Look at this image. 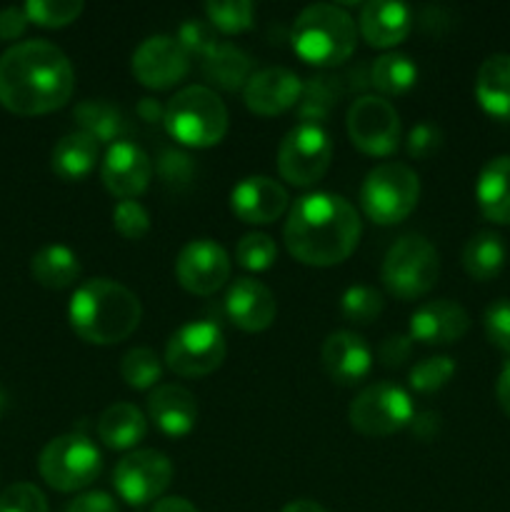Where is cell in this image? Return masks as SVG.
Wrapping results in <instances>:
<instances>
[{"mask_svg": "<svg viewBox=\"0 0 510 512\" xmlns=\"http://www.w3.org/2000/svg\"><path fill=\"white\" fill-rule=\"evenodd\" d=\"M100 143L85 130L63 135L50 155V168L63 180H83L98 163Z\"/></svg>", "mask_w": 510, "mask_h": 512, "instance_id": "cell-26", "label": "cell"}, {"mask_svg": "<svg viewBox=\"0 0 510 512\" xmlns=\"http://www.w3.org/2000/svg\"><path fill=\"white\" fill-rule=\"evenodd\" d=\"M470 328L468 310L453 300H430L410 315L408 335L425 345L458 343Z\"/></svg>", "mask_w": 510, "mask_h": 512, "instance_id": "cell-19", "label": "cell"}, {"mask_svg": "<svg viewBox=\"0 0 510 512\" xmlns=\"http://www.w3.org/2000/svg\"><path fill=\"white\" fill-rule=\"evenodd\" d=\"M143 318L138 295L110 278H93L78 285L68 305L70 328L80 340L113 345L135 333Z\"/></svg>", "mask_w": 510, "mask_h": 512, "instance_id": "cell-3", "label": "cell"}, {"mask_svg": "<svg viewBox=\"0 0 510 512\" xmlns=\"http://www.w3.org/2000/svg\"><path fill=\"white\" fill-rule=\"evenodd\" d=\"M323 368L338 385H355L373 368V353L368 343L353 330H335L323 343Z\"/></svg>", "mask_w": 510, "mask_h": 512, "instance_id": "cell-20", "label": "cell"}, {"mask_svg": "<svg viewBox=\"0 0 510 512\" xmlns=\"http://www.w3.org/2000/svg\"><path fill=\"white\" fill-rule=\"evenodd\" d=\"M75 90L68 55L48 40H23L0 55V105L15 115L63 108Z\"/></svg>", "mask_w": 510, "mask_h": 512, "instance_id": "cell-1", "label": "cell"}, {"mask_svg": "<svg viewBox=\"0 0 510 512\" xmlns=\"http://www.w3.org/2000/svg\"><path fill=\"white\" fill-rule=\"evenodd\" d=\"M495 398H498L500 410L510 418V360H505L500 368L498 383H495Z\"/></svg>", "mask_w": 510, "mask_h": 512, "instance_id": "cell-49", "label": "cell"}, {"mask_svg": "<svg viewBox=\"0 0 510 512\" xmlns=\"http://www.w3.org/2000/svg\"><path fill=\"white\" fill-rule=\"evenodd\" d=\"M30 275L38 285L50 290L70 288L80 278V260L68 245H45L30 260Z\"/></svg>", "mask_w": 510, "mask_h": 512, "instance_id": "cell-28", "label": "cell"}, {"mask_svg": "<svg viewBox=\"0 0 510 512\" xmlns=\"http://www.w3.org/2000/svg\"><path fill=\"white\" fill-rule=\"evenodd\" d=\"M178 283L193 295H213L230 278V258L223 245L210 238L190 240L175 260Z\"/></svg>", "mask_w": 510, "mask_h": 512, "instance_id": "cell-15", "label": "cell"}, {"mask_svg": "<svg viewBox=\"0 0 510 512\" xmlns=\"http://www.w3.org/2000/svg\"><path fill=\"white\" fill-rule=\"evenodd\" d=\"M138 113L143 115V120H150V123H153V120H158V115H165V108L160 110L155 100L143 98V100H140V105H138Z\"/></svg>", "mask_w": 510, "mask_h": 512, "instance_id": "cell-52", "label": "cell"}, {"mask_svg": "<svg viewBox=\"0 0 510 512\" xmlns=\"http://www.w3.org/2000/svg\"><path fill=\"white\" fill-rule=\"evenodd\" d=\"M160 170L168 180H185L190 175V163L183 153H165Z\"/></svg>", "mask_w": 510, "mask_h": 512, "instance_id": "cell-47", "label": "cell"}, {"mask_svg": "<svg viewBox=\"0 0 510 512\" xmlns=\"http://www.w3.org/2000/svg\"><path fill=\"white\" fill-rule=\"evenodd\" d=\"M288 190L268 175H250L230 190V210L243 223H275L288 210Z\"/></svg>", "mask_w": 510, "mask_h": 512, "instance_id": "cell-18", "label": "cell"}, {"mask_svg": "<svg viewBox=\"0 0 510 512\" xmlns=\"http://www.w3.org/2000/svg\"><path fill=\"white\" fill-rule=\"evenodd\" d=\"M480 213L498 225H510V155H498L483 165L475 183Z\"/></svg>", "mask_w": 510, "mask_h": 512, "instance_id": "cell-25", "label": "cell"}, {"mask_svg": "<svg viewBox=\"0 0 510 512\" xmlns=\"http://www.w3.org/2000/svg\"><path fill=\"white\" fill-rule=\"evenodd\" d=\"M478 105L495 120H510V53H495L475 75Z\"/></svg>", "mask_w": 510, "mask_h": 512, "instance_id": "cell-24", "label": "cell"}, {"mask_svg": "<svg viewBox=\"0 0 510 512\" xmlns=\"http://www.w3.org/2000/svg\"><path fill=\"white\" fill-rule=\"evenodd\" d=\"M65 512H120V510L113 495L103 493V490H90V493H83L75 500H70Z\"/></svg>", "mask_w": 510, "mask_h": 512, "instance_id": "cell-44", "label": "cell"}, {"mask_svg": "<svg viewBox=\"0 0 510 512\" xmlns=\"http://www.w3.org/2000/svg\"><path fill=\"white\" fill-rule=\"evenodd\" d=\"M350 425L368 438H385L408 428L415 418L413 400L400 385L373 383L360 390L348 410Z\"/></svg>", "mask_w": 510, "mask_h": 512, "instance_id": "cell-10", "label": "cell"}, {"mask_svg": "<svg viewBox=\"0 0 510 512\" xmlns=\"http://www.w3.org/2000/svg\"><path fill=\"white\" fill-rule=\"evenodd\" d=\"M173 480V463L160 450L128 453L113 473V485L128 505H148L168 490Z\"/></svg>", "mask_w": 510, "mask_h": 512, "instance_id": "cell-13", "label": "cell"}, {"mask_svg": "<svg viewBox=\"0 0 510 512\" xmlns=\"http://www.w3.org/2000/svg\"><path fill=\"white\" fill-rule=\"evenodd\" d=\"M100 178L115 198L135 200L150 185L153 163L140 145L130 143V140H115L105 150V158L100 163Z\"/></svg>", "mask_w": 510, "mask_h": 512, "instance_id": "cell-16", "label": "cell"}, {"mask_svg": "<svg viewBox=\"0 0 510 512\" xmlns=\"http://www.w3.org/2000/svg\"><path fill=\"white\" fill-rule=\"evenodd\" d=\"M148 433V420L143 410L130 403H113L100 413L98 438L110 450H130Z\"/></svg>", "mask_w": 510, "mask_h": 512, "instance_id": "cell-27", "label": "cell"}, {"mask_svg": "<svg viewBox=\"0 0 510 512\" xmlns=\"http://www.w3.org/2000/svg\"><path fill=\"white\" fill-rule=\"evenodd\" d=\"M163 123L178 143L210 148L228 133V108L215 90L188 85L168 100Z\"/></svg>", "mask_w": 510, "mask_h": 512, "instance_id": "cell-5", "label": "cell"}, {"mask_svg": "<svg viewBox=\"0 0 510 512\" xmlns=\"http://www.w3.org/2000/svg\"><path fill=\"white\" fill-rule=\"evenodd\" d=\"M455 375V363L448 355H435V358H425L410 368V388L418 393L428 395L448 385V380Z\"/></svg>", "mask_w": 510, "mask_h": 512, "instance_id": "cell-37", "label": "cell"}, {"mask_svg": "<svg viewBox=\"0 0 510 512\" xmlns=\"http://www.w3.org/2000/svg\"><path fill=\"white\" fill-rule=\"evenodd\" d=\"M23 8L30 23L43 28H63L83 13L85 5L80 0H28Z\"/></svg>", "mask_w": 510, "mask_h": 512, "instance_id": "cell-36", "label": "cell"}, {"mask_svg": "<svg viewBox=\"0 0 510 512\" xmlns=\"http://www.w3.org/2000/svg\"><path fill=\"white\" fill-rule=\"evenodd\" d=\"M413 28V15L403 3L370 0L360 10V33L373 48H390L408 38Z\"/></svg>", "mask_w": 510, "mask_h": 512, "instance_id": "cell-23", "label": "cell"}, {"mask_svg": "<svg viewBox=\"0 0 510 512\" xmlns=\"http://www.w3.org/2000/svg\"><path fill=\"white\" fill-rule=\"evenodd\" d=\"M443 145V133L430 123L415 125L408 133V153L413 158H430Z\"/></svg>", "mask_w": 510, "mask_h": 512, "instance_id": "cell-43", "label": "cell"}, {"mask_svg": "<svg viewBox=\"0 0 510 512\" xmlns=\"http://www.w3.org/2000/svg\"><path fill=\"white\" fill-rule=\"evenodd\" d=\"M0 512H48V500L33 483H13L0 493Z\"/></svg>", "mask_w": 510, "mask_h": 512, "instance_id": "cell-40", "label": "cell"}, {"mask_svg": "<svg viewBox=\"0 0 510 512\" xmlns=\"http://www.w3.org/2000/svg\"><path fill=\"white\" fill-rule=\"evenodd\" d=\"M205 15L223 33H243L255 23V5L250 0H210L205 3Z\"/></svg>", "mask_w": 510, "mask_h": 512, "instance_id": "cell-34", "label": "cell"}, {"mask_svg": "<svg viewBox=\"0 0 510 512\" xmlns=\"http://www.w3.org/2000/svg\"><path fill=\"white\" fill-rule=\"evenodd\" d=\"M203 75L218 88H245L250 78V55L230 43H215L203 55Z\"/></svg>", "mask_w": 510, "mask_h": 512, "instance_id": "cell-29", "label": "cell"}, {"mask_svg": "<svg viewBox=\"0 0 510 512\" xmlns=\"http://www.w3.org/2000/svg\"><path fill=\"white\" fill-rule=\"evenodd\" d=\"M150 512H200L195 508L193 503H188L185 498H178V495H173V498H163L158 500V503L153 505V510Z\"/></svg>", "mask_w": 510, "mask_h": 512, "instance_id": "cell-50", "label": "cell"}, {"mask_svg": "<svg viewBox=\"0 0 510 512\" xmlns=\"http://www.w3.org/2000/svg\"><path fill=\"white\" fill-rule=\"evenodd\" d=\"M413 433L418 435V438H423V440H430V438H435V435H438V430H440V415L438 413H420V415H415L413 418Z\"/></svg>", "mask_w": 510, "mask_h": 512, "instance_id": "cell-48", "label": "cell"}, {"mask_svg": "<svg viewBox=\"0 0 510 512\" xmlns=\"http://www.w3.org/2000/svg\"><path fill=\"white\" fill-rule=\"evenodd\" d=\"M383 308V295L375 288H370V285H350L343 293V298H340V310H343L345 320L358 325L373 323L383 313Z\"/></svg>", "mask_w": 510, "mask_h": 512, "instance_id": "cell-35", "label": "cell"}, {"mask_svg": "<svg viewBox=\"0 0 510 512\" xmlns=\"http://www.w3.org/2000/svg\"><path fill=\"white\" fill-rule=\"evenodd\" d=\"M225 335L220 325L198 320L175 330L165 348V365L180 378H205L225 360Z\"/></svg>", "mask_w": 510, "mask_h": 512, "instance_id": "cell-11", "label": "cell"}, {"mask_svg": "<svg viewBox=\"0 0 510 512\" xmlns=\"http://www.w3.org/2000/svg\"><path fill=\"white\" fill-rule=\"evenodd\" d=\"M358 28L353 15L335 3H313L293 23V50L310 65L333 68L353 55Z\"/></svg>", "mask_w": 510, "mask_h": 512, "instance_id": "cell-4", "label": "cell"}, {"mask_svg": "<svg viewBox=\"0 0 510 512\" xmlns=\"http://www.w3.org/2000/svg\"><path fill=\"white\" fill-rule=\"evenodd\" d=\"M275 258H278V245L265 233L243 235V240L235 248V260H238L240 268L253 270V273L268 270L275 263Z\"/></svg>", "mask_w": 510, "mask_h": 512, "instance_id": "cell-38", "label": "cell"}, {"mask_svg": "<svg viewBox=\"0 0 510 512\" xmlns=\"http://www.w3.org/2000/svg\"><path fill=\"white\" fill-rule=\"evenodd\" d=\"M505 258L508 248L493 230H480L463 248V268L475 280H493L503 270Z\"/></svg>", "mask_w": 510, "mask_h": 512, "instance_id": "cell-30", "label": "cell"}, {"mask_svg": "<svg viewBox=\"0 0 510 512\" xmlns=\"http://www.w3.org/2000/svg\"><path fill=\"white\" fill-rule=\"evenodd\" d=\"M410 350H413V338L410 335H390L385 338V343L380 345L378 355L383 360V365L395 368V365H403L410 358Z\"/></svg>", "mask_w": 510, "mask_h": 512, "instance_id": "cell-45", "label": "cell"}, {"mask_svg": "<svg viewBox=\"0 0 510 512\" xmlns=\"http://www.w3.org/2000/svg\"><path fill=\"white\" fill-rule=\"evenodd\" d=\"M420 198V178L403 163H380L360 185V205L378 225H395L408 218Z\"/></svg>", "mask_w": 510, "mask_h": 512, "instance_id": "cell-7", "label": "cell"}, {"mask_svg": "<svg viewBox=\"0 0 510 512\" xmlns=\"http://www.w3.org/2000/svg\"><path fill=\"white\" fill-rule=\"evenodd\" d=\"M303 95V80L288 68H263L248 78L243 88L245 105L255 115H280L295 108Z\"/></svg>", "mask_w": 510, "mask_h": 512, "instance_id": "cell-17", "label": "cell"}, {"mask_svg": "<svg viewBox=\"0 0 510 512\" xmlns=\"http://www.w3.org/2000/svg\"><path fill=\"white\" fill-rule=\"evenodd\" d=\"M333 143L320 123H298L288 130L278 148V170L283 180L298 188L315 185L330 168Z\"/></svg>", "mask_w": 510, "mask_h": 512, "instance_id": "cell-9", "label": "cell"}, {"mask_svg": "<svg viewBox=\"0 0 510 512\" xmlns=\"http://www.w3.org/2000/svg\"><path fill=\"white\" fill-rule=\"evenodd\" d=\"M120 375H123L125 385L133 390H150L163 375V365H160L158 355L150 348H133L123 355L120 360Z\"/></svg>", "mask_w": 510, "mask_h": 512, "instance_id": "cell-33", "label": "cell"}, {"mask_svg": "<svg viewBox=\"0 0 510 512\" xmlns=\"http://www.w3.org/2000/svg\"><path fill=\"white\" fill-rule=\"evenodd\" d=\"M178 40L190 55L198 53L200 58H203V55L208 53L215 43H218L213 35V25L203 23V20H185V23L180 25Z\"/></svg>", "mask_w": 510, "mask_h": 512, "instance_id": "cell-42", "label": "cell"}, {"mask_svg": "<svg viewBox=\"0 0 510 512\" xmlns=\"http://www.w3.org/2000/svg\"><path fill=\"white\" fill-rule=\"evenodd\" d=\"M130 68L145 88L168 90L188 75L190 53L173 35H150L135 48Z\"/></svg>", "mask_w": 510, "mask_h": 512, "instance_id": "cell-14", "label": "cell"}, {"mask_svg": "<svg viewBox=\"0 0 510 512\" xmlns=\"http://www.w3.org/2000/svg\"><path fill=\"white\" fill-rule=\"evenodd\" d=\"M113 228L123 238L140 240L150 230V215L138 200H120L113 210Z\"/></svg>", "mask_w": 510, "mask_h": 512, "instance_id": "cell-39", "label": "cell"}, {"mask_svg": "<svg viewBox=\"0 0 510 512\" xmlns=\"http://www.w3.org/2000/svg\"><path fill=\"white\" fill-rule=\"evenodd\" d=\"M40 478L60 493H75L93 483L103 470L100 450L85 435H58L43 448L38 458Z\"/></svg>", "mask_w": 510, "mask_h": 512, "instance_id": "cell-8", "label": "cell"}, {"mask_svg": "<svg viewBox=\"0 0 510 512\" xmlns=\"http://www.w3.org/2000/svg\"><path fill=\"white\" fill-rule=\"evenodd\" d=\"M348 135L368 155H390L400 143V115L380 95H360L348 110Z\"/></svg>", "mask_w": 510, "mask_h": 512, "instance_id": "cell-12", "label": "cell"}, {"mask_svg": "<svg viewBox=\"0 0 510 512\" xmlns=\"http://www.w3.org/2000/svg\"><path fill=\"white\" fill-rule=\"evenodd\" d=\"M483 328L495 348L510 353V298H500L485 308Z\"/></svg>", "mask_w": 510, "mask_h": 512, "instance_id": "cell-41", "label": "cell"}, {"mask_svg": "<svg viewBox=\"0 0 510 512\" xmlns=\"http://www.w3.org/2000/svg\"><path fill=\"white\" fill-rule=\"evenodd\" d=\"M225 310L233 325H238L245 333H260L270 328L278 315V303L275 295L265 288L260 280L238 278L228 288L225 295Z\"/></svg>", "mask_w": 510, "mask_h": 512, "instance_id": "cell-21", "label": "cell"}, {"mask_svg": "<svg viewBox=\"0 0 510 512\" xmlns=\"http://www.w3.org/2000/svg\"><path fill=\"white\" fill-rule=\"evenodd\" d=\"M418 80V65L405 53H383L375 58L370 70V83L388 95H400L410 90Z\"/></svg>", "mask_w": 510, "mask_h": 512, "instance_id": "cell-31", "label": "cell"}, {"mask_svg": "<svg viewBox=\"0 0 510 512\" xmlns=\"http://www.w3.org/2000/svg\"><path fill=\"white\" fill-rule=\"evenodd\" d=\"M28 13L23 5H10V8L0 10V40H15L25 33L28 28Z\"/></svg>", "mask_w": 510, "mask_h": 512, "instance_id": "cell-46", "label": "cell"}, {"mask_svg": "<svg viewBox=\"0 0 510 512\" xmlns=\"http://www.w3.org/2000/svg\"><path fill=\"white\" fill-rule=\"evenodd\" d=\"M3 400H5V398H3V395H0V410H3Z\"/></svg>", "mask_w": 510, "mask_h": 512, "instance_id": "cell-53", "label": "cell"}, {"mask_svg": "<svg viewBox=\"0 0 510 512\" xmlns=\"http://www.w3.org/2000/svg\"><path fill=\"white\" fill-rule=\"evenodd\" d=\"M148 415L165 435L180 438V435H188L198 423V403L188 388L165 383L148 395Z\"/></svg>", "mask_w": 510, "mask_h": 512, "instance_id": "cell-22", "label": "cell"}, {"mask_svg": "<svg viewBox=\"0 0 510 512\" xmlns=\"http://www.w3.org/2000/svg\"><path fill=\"white\" fill-rule=\"evenodd\" d=\"M280 512H328L320 503L315 500H293V503L285 505Z\"/></svg>", "mask_w": 510, "mask_h": 512, "instance_id": "cell-51", "label": "cell"}, {"mask_svg": "<svg viewBox=\"0 0 510 512\" xmlns=\"http://www.w3.org/2000/svg\"><path fill=\"white\" fill-rule=\"evenodd\" d=\"M380 275L388 293H393L395 298H420L438 283L440 255L423 235H403L385 253Z\"/></svg>", "mask_w": 510, "mask_h": 512, "instance_id": "cell-6", "label": "cell"}, {"mask_svg": "<svg viewBox=\"0 0 510 512\" xmlns=\"http://www.w3.org/2000/svg\"><path fill=\"white\" fill-rule=\"evenodd\" d=\"M75 120L80 123V130L93 135L95 140H110V145L118 138L123 120L113 105L103 103V100H85L75 108Z\"/></svg>", "mask_w": 510, "mask_h": 512, "instance_id": "cell-32", "label": "cell"}, {"mask_svg": "<svg viewBox=\"0 0 510 512\" xmlns=\"http://www.w3.org/2000/svg\"><path fill=\"white\" fill-rule=\"evenodd\" d=\"M360 230V215L350 200L335 193H310L290 208L283 238L295 260L328 268L353 255Z\"/></svg>", "mask_w": 510, "mask_h": 512, "instance_id": "cell-2", "label": "cell"}]
</instances>
